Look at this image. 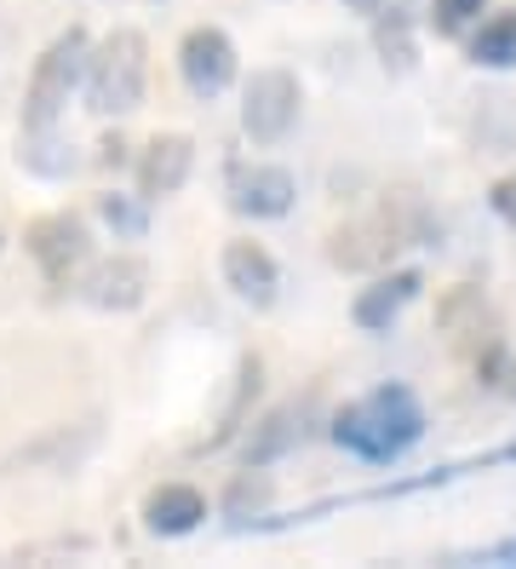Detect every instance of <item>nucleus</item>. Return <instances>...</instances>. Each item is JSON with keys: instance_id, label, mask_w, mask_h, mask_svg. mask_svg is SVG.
Instances as JSON below:
<instances>
[{"instance_id": "1", "label": "nucleus", "mask_w": 516, "mask_h": 569, "mask_svg": "<svg viewBox=\"0 0 516 569\" xmlns=\"http://www.w3.org/2000/svg\"><path fill=\"white\" fill-rule=\"evenodd\" d=\"M425 438V409L407 386H378L333 420V443L367 466H391Z\"/></svg>"}, {"instance_id": "2", "label": "nucleus", "mask_w": 516, "mask_h": 569, "mask_svg": "<svg viewBox=\"0 0 516 569\" xmlns=\"http://www.w3.org/2000/svg\"><path fill=\"white\" fill-rule=\"evenodd\" d=\"M144 76H150V41L138 29H115L98 52H87V110L92 116H132L144 104Z\"/></svg>"}, {"instance_id": "3", "label": "nucleus", "mask_w": 516, "mask_h": 569, "mask_svg": "<svg viewBox=\"0 0 516 569\" xmlns=\"http://www.w3.org/2000/svg\"><path fill=\"white\" fill-rule=\"evenodd\" d=\"M87 29H63V36L41 52V63H34L29 76V98H23V132H58V116L69 104V92L81 87V70H87Z\"/></svg>"}, {"instance_id": "4", "label": "nucleus", "mask_w": 516, "mask_h": 569, "mask_svg": "<svg viewBox=\"0 0 516 569\" xmlns=\"http://www.w3.org/2000/svg\"><path fill=\"white\" fill-rule=\"evenodd\" d=\"M299 104L304 92L293 70H259L247 81V98H241V127H247L253 144H282L299 121Z\"/></svg>"}, {"instance_id": "5", "label": "nucleus", "mask_w": 516, "mask_h": 569, "mask_svg": "<svg viewBox=\"0 0 516 569\" xmlns=\"http://www.w3.org/2000/svg\"><path fill=\"white\" fill-rule=\"evenodd\" d=\"M23 248L34 253V264H41L47 282H58V288L92 259V237H87V224H81L75 213H47V219H34V224L23 230Z\"/></svg>"}, {"instance_id": "6", "label": "nucleus", "mask_w": 516, "mask_h": 569, "mask_svg": "<svg viewBox=\"0 0 516 569\" xmlns=\"http://www.w3.org/2000/svg\"><path fill=\"white\" fill-rule=\"evenodd\" d=\"M179 70H184V87L195 98H219L235 81V41L224 36V29H213V23L190 29L184 47H179Z\"/></svg>"}, {"instance_id": "7", "label": "nucleus", "mask_w": 516, "mask_h": 569, "mask_svg": "<svg viewBox=\"0 0 516 569\" xmlns=\"http://www.w3.org/2000/svg\"><path fill=\"white\" fill-rule=\"evenodd\" d=\"M413 230L419 224H402V219H378V224H351V230H338L333 237V248H327V259L338 264V271H373V264H385Z\"/></svg>"}, {"instance_id": "8", "label": "nucleus", "mask_w": 516, "mask_h": 569, "mask_svg": "<svg viewBox=\"0 0 516 569\" xmlns=\"http://www.w3.org/2000/svg\"><path fill=\"white\" fill-rule=\"evenodd\" d=\"M144 293H150V271H144V259H127V253L92 264L81 277V299L98 311H138Z\"/></svg>"}, {"instance_id": "9", "label": "nucleus", "mask_w": 516, "mask_h": 569, "mask_svg": "<svg viewBox=\"0 0 516 569\" xmlns=\"http://www.w3.org/2000/svg\"><path fill=\"white\" fill-rule=\"evenodd\" d=\"M224 282L235 299H247L253 311L275 306V288H282V271H275V259L259 248V242H230L224 248Z\"/></svg>"}, {"instance_id": "10", "label": "nucleus", "mask_w": 516, "mask_h": 569, "mask_svg": "<svg viewBox=\"0 0 516 569\" xmlns=\"http://www.w3.org/2000/svg\"><path fill=\"white\" fill-rule=\"evenodd\" d=\"M190 167H195V144L179 139V132H166L144 150L138 161V190H144V202H161V196H179L190 184Z\"/></svg>"}, {"instance_id": "11", "label": "nucleus", "mask_w": 516, "mask_h": 569, "mask_svg": "<svg viewBox=\"0 0 516 569\" xmlns=\"http://www.w3.org/2000/svg\"><path fill=\"white\" fill-rule=\"evenodd\" d=\"M293 196H299V184L287 167H247V173H235L230 208L247 219H282L293 208Z\"/></svg>"}, {"instance_id": "12", "label": "nucleus", "mask_w": 516, "mask_h": 569, "mask_svg": "<svg viewBox=\"0 0 516 569\" xmlns=\"http://www.w3.org/2000/svg\"><path fill=\"white\" fill-rule=\"evenodd\" d=\"M425 288V277L419 271H396V277H378L373 288H362L356 293V306H351V317H356V328L362 333H385L402 311H407V299Z\"/></svg>"}, {"instance_id": "13", "label": "nucleus", "mask_w": 516, "mask_h": 569, "mask_svg": "<svg viewBox=\"0 0 516 569\" xmlns=\"http://www.w3.org/2000/svg\"><path fill=\"white\" fill-rule=\"evenodd\" d=\"M201 518H206V500H201V489H190V483H166V489H155V495H150V507H144L150 535H190Z\"/></svg>"}, {"instance_id": "14", "label": "nucleus", "mask_w": 516, "mask_h": 569, "mask_svg": "<svg viewBox=\"0 0 516 569\" xmlns=\"http://www.w3.org/2000/svg\"><path fill=\"white\" fill-rule=\"evenodd\" d=\"M304 443V415L299 409H275L253 438H247V466H270V460H282L287 449Z\"/></svg>"}, {"instance_id": "15", "label": "nucleus", "mask_w": 516, "mask_h": 569, "mask_svg": "<svg viewBox=\"0 0 516 569\" xmlns=\"http://www.w3.org/2000/svg\"><path fill=\"white\" fill-rule=\"evenodd\" d=\"M18 161L29 167V173H41V179L75 173V150L63 144V132H23V139H18Z\"/></svg>"}, {"instance_id": "16", "label": "nucleus", "mask_w": 516, "mask_h": 569, "mask_svg": "<svg viewBox=\"0 0 516 569\" xmlns=\"http://www.w3.org/2000/svg\"><path fill=\"white\" fill-rule=\"evenodd\" d=\"M471 63H482V70H516V12H499L476 29Z\"/></svg>"}, {"instance_id": "17", "label": "nucleus", "mask_w": 516, "mask_h": 569, "mask_svg": "<svg viewBox=\"0 0 516 569\" xmlns=\"http://www.w3.org/2000/svg\"><path fill=\"white\" fill-rule=\"evenodd\" d=\"M98 213H103V224L115 230V237H127V242H138L150 230V208L144 202H132V196H98Z\"/></svg>"}, {"instance_id": "18", "label": "nucleus", "mask_w": 516, "mask_h": 569, "mask_svg": "<svg viewBox=\"0 0 516 569\" xmlns=\"http://www.w3.org/2000/svg\"><path fill=\"white\" fill-rule=\"evenodd\" d=\"M264 507H270V478H253V466H247V478H235L224 512H230L235 529H241V523H247V512H264Z\"/></svg>"}, {"instance_id": "19", "label": "nucleus", "mask_w": 516, "mask_h": 569, "mask_svg": "<svg viewBox=\"0 0 516 569\" xmlns=\"http://www.w3.org/2000/svg\"><path fill=\"white\" fill-rule=\"evenodd\" d=\"M378 52H385V70H407L413 63V29H407L402 12H391L378 23Z\"/></svg>"}, {"instance_id": "20", "label": "nucleus", "mask_w": 516, "mask_h": 569, "mask_svg": "<svg viewBox=\"0 0 516 569\" xmlns=\"http://www.w3.org/2000/svg\"><path fill=\"white\" fill-rule=\"evenodd\" d=\"M482 7H488V0H436V23L447 29V36H454V29H465Z\"/></svg>"}, {"instance_id": "21", "label": "nucleus", "mask_w": 516, "mask_h": 569, "mask_svg": "<svg viewBox=\"0 0 516 569\" xmlns=\"http://www.w3.org/2000/svg\"><path fill=\"white\" fill-rule=\"evenodd\" d=\"M488 208H494L505 224H516V173H505V179L488 190Z\"/></svg>"}, {"instance_id": "22", "label": "nucleus", "mask_w": 516, "mask_h": 569, "mask_svg": "<svg viewBox=\"0 0 516 569\" xmlns=\"http://www.w3.org/2000/svg\"><path fill=\"white\" fill-rule=\"evenodd\" d=\"M482 563H516V535H510V541H499V547L482 552Z\"/></svg>"}, {"instance_id": "23", "label": "nucleus", "mask_w": 516, "mask_h": 569, "mask_svg": "<svg viewBox=\"0 0 516 569\" xmlns=\"http://www.w3.org/2000/svg\"><path fill=\"white\" fill-rule=\"evenodd\" d=\"M344 7H351V12H367V18H373V12H385V0H344Z\"/></svg>"}, {"instance_id": "24", "label": "nucleus", "mask_w": 516, "mask_h": 569, "mask_svg": "<svg viewBox=\"0 0 516 569\" xmlns=\"http://www.w3.org/2000/svg\"><path fill=\"white\" fill-rule=\"evenodd\" d=\"M150 7H161V0H150Z\"/></svg>"}]
</instances>
